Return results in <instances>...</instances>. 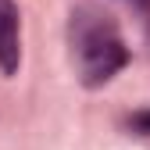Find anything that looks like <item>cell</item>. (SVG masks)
<instances>
[{"label": "cell", "instance_id": "obj_1", "mask_svg": "<svg viewBox=\"0 0 150 150\" xmlns=\"http://www.w3.org/2000/svg\"><path fill=\"white\" fill-rule=\"evenodd\" d=\"M129 54L118 40V32L107 22H97L79 32V68L86 86H104L115 71H122Z\"/></svg>", "mask_w": 150, "mask_h": 150}, {"label": "cell", "instance_id": "obj_2", "mask_svg": "<svg viewBox=\"0 0 150 150\" xmlns=\"http://www.w3.org/2000/svg\"><path fill=\"white\" fill-rule=\"evenodd\" d=\"M22 64V14L14 0H0V71L14 75Z\"/></svg>", "mask_w": 150, "mask_h": 150}, {"label": "cell", "instance_id": "obj_3", "mask_svg": "<svg viewBox=\"0 0 150 150\" xmlns=\"http://www.w3.org/2000/svg\"><path fill=\"white\" fill-rule=\"evenodd\" d=\"M132 129L143 132V136H150V111H139V115L132 118Z\"/></svg>", "mask_w": 150, "mask_h": 150}]
</instances>
